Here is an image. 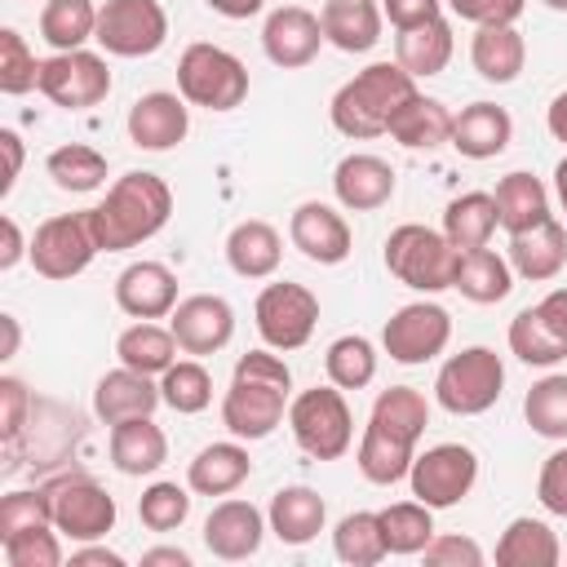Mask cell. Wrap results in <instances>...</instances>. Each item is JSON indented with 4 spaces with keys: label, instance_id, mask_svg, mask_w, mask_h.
<instances>
[{
    "label": "cell",
    "instance_id": "cell-37",
    "mask_svg": "<svg viewBox=\"0 0 567 567\" xmlns=\"http://www.w3.org/2000/svg\"><path fill=\"white\" fill-rule=\"evenodd\" d=\"M177 337L173 328H159L155 319H137L128 323L120 337H115V354L124 368H137L146 377H164L173 363H177Z\"/></svg>",
    "mask_w": 567,
    "mask_h": 567
},
{
    "label": "cell",
    "instance_id": "cell-55",
    "mask_svg": "<svg viewBox=\"0 0 567 567\" xmlns=\"http://www.w3.org/2000/svg\"><path fill=\"white\" fill-rule=\"evenodd\" d=\"M381 13L394 31H408V27L443 18V0H381Z\"/></svg>",
    "mask_w": 567,
    "mask_h": 567
},
{
    "label": "cell",
    "instance_id": "cell-45",
    "mask_svg": "<svg viewBox=\"0 0 567 567\" xmlns=\"http://www.w3.org/2000/svg\"><path fill=\"white\" fill-rule=\"evenodd\" d=\"M381 532L390 554H421L434 540V509L425 501H399L381 509Z\"/></svg>",
    "mask_w": 567,
    "mask_h": 567
},
{
    "label": "cell",
    "instance_id": "cell-38",
    "mask_svg": "<svg viewBox=\"0 0 567 567\" xmlns=\"http://www.w3.org/2000/svg\"><path fill=\"white\" fill-rule=\"evenodd\" d=\"M470 62L487 84H509L527 62V44L518 27H478L470 40Z\"/></svg>",
    "mask_w": 567,
    "mask_h": 567
},
{
    "label": "cell",
    "instance_id": "cell-43",
    "mask_svg": "<svg viewBox=\"0 0 567 567\" xmlns=\"http://www.w3.org/2000/svg\"><path fill=\"white\" fill-rule=\"evenodd\" d=\"M523 416L540 439L567 443V372L540 377L523 399Z\"/></svg>",
    "mask_w": 567,
    "mask_h": 567
},
{
    "label": "cell",
    "instance_id": "cell-39",
    "mask_svg": "<svg viewBox=\"0 0 567 567\" xmlns=\"http://www.w3.org/2000/svg\"><path fill=\"white\" fill-rule=\"evenodd\" d=\"M496 226H501L496 221V199L487 190H465V195L447 199V208H443V235L461 252L487 248L492 235H496Z\"/></svg>",
    "mask_w": 567,
    "mask_h": 567
},
{
    "label": "cell",
    "instance_id": "cell-8",
    "mask_svg": "<svg viewBox=\"0 0 567 567\" xmlns=\"http://www.w3.org/2000/svg\"><path fill=\"white\" fill-rule=\"evenodd\" d=\"M505 390V363L492 346H470L452 359H443L434 377V399L452 416H478L487 412Z\"/></svg>",
    "mask_w": 567,
    "mask_h": 567
},
{
    "label": "cell",
    "instance_id": "cell-26",
    "mask_svg": "<svg viewBox=\"0 0 567 567\" xmlns=\"http://www.w3.org/2000/svg\"><path fill=\"white\" fill-rule=\"evenodd\" d=\"M252 474V461H248V447L244 439H230V443H208L190 456L186 465V487L195 496H230L248 483Z\"/></svg>",
    "mask_w": 567,
    "mask_h": 567
},
{
    "label": "cell",
    "instance_id": "cell-53",
    "mask_svg": "<svg viewBox=\"0 0 567 567\" xmlns=\"http://www.w3.org/2000/svg\"><path fill=\"white\" fill-rule=\"evenodd\" d=\"M421 558L430 563V567H483V549H478V540H470V536H461V532H434V540L421 549Z\"/></svg>",
    "mask_w": 567,
    "mask_h": 567
},
{
    "label": "cell",
    "instance_id": "cell-10",
    "mask_svg": "<svg viewBox=\"0 0 567 567\" xmlns=\"http://www.w3.org/2000/svg\"><path fill=\"white\" fill-rule=\"evenodd\" d=\"M97 252L102 248H97L89 208L84 213H58V217L40 221L31 235V266L44 279H75L89 270V261Z\"/></svg>",
    "mask_w": 567,
    "mask_h": 567
},
{
    "label": "cell",
    "instance_id": "cell-50",
    "mask_svg": "<svg viewBox=\"0 0 567 567\" xmlns=\"http://www.w3.org/2000/svg\"><path fill=\"white\" fill-rule=\"evenodd\" d=\"M0 554L9 567H62V532L53 523L18 532V536L0 540Z\"/></svg>",
    "mask_w": 567,
    "mask_h": 567
},
{
    "label": "cell",
    "instance_id": "cell-57",
    "mask_svg": "<svg viewBox=\"0 0 567 567\" xmlns=\"http://www.w3.org/2000/svg\"><path fill=\"white\" fill-rule=\"evenodd\" d=\"M0 146H4V182H0V195H9L13 190V182H18V173H22V137L13 133V128H0Z\"/></svg>",
    "mask_w": 567,
    "mask_h": 567
},
{
    "label": "cell",
    "instance_id": "cell-63",
    "mask_svg": "<svg viewBox=\"0 0 567 567\" xmlns=\"http://www.w3.org/2000/svg\"><path fill=\"white\" fill-rule=\"evenodd\" d=\"M554 195H558V204H563V213H567V155L554 164Z\"/></svg>",
    "mask_w": 567,
    "mask_h": 567
},
{
    "label": "cell",
    "instance_id": "cell-7",
    "mask_svg": "<svg viewBox=\"0 0 567 567\" xmlns=\"http://www.w3.org/2000/svg\"><path fill=\"white\" fill-rule=\"evenodd\" d=\"M177 93L204 111H235L248 97V66L208 40H195L177 58Z\"/></svg>",
    "mask_w": 567,
    "mask_h": 567
},
{
    "label": "cell",
    "instance_id": "cell-13",
    "mask_svg": "<svg viewBox=\"0 0 567 567\" xmlns=\"http://www.w3.org/2000/svg\"><path fill=\"white\" fill-rule=\"evenodd\" d=\"M93 40L111 58H151L168 40V13L159 0H106Z\"/></svg>",
    "mask_w": 567,
    "mask_h": 567
},
{
    "label": "cell",
    "instance_id": "cell-1",
    "mask_svg": "<svg viewBox=\"0 0 567 567\" xmlns=\"http://www.w3.org/2000/svg\"><path fill=\"white\" fill-rule=\"evenodd\" d=\"M430 425V399L416 385H390L372 399L363 439H359V474L377 487L408 478L416 461V443Z\"/></svg>",
    "mask_w": 567,
    "mask_h": 567
},
{
    "label": "cell",
    "instance_id": "cell-35",
    "mask_svg": "<svg viewBox=\"0 0 567 567\" xmlns=\"http://www.w3.org/2000/svg\"><path fill=\"white\" fill-rule=\"evenodd\" d=\"M394 62L416 80L439 75L452 62V27H447V18H434V22L399 31L394 35Z\"/></svg>",
    "mask_w": 567,
    "mask_h": 567
},
{
    "label": "cell",
    "instance_id": "cell-14",
    "mask_svg": "<svg viewBox=\"0 0 567 567\" xmlns=\"http://www.w3.org/2000/svg\"><path fill=\"white\" fill-rule=\"evenodd\" d=\"M452 341V315L439 301H408L399 306L385 328H381V346L394 363H430L447 350Z\"/></svg>",
    "mask_w": 567,
    "mask_h": 567
},
{
    "label": "cell",
    "instance_id": "cell-27",
    "mask_svg": "<svg viewBox=\"0 0 567 567\" xmlns=\"http://www.w3.org/2000/svg\"><path fill=\"white\" fill-rule=\"evenodd\" d=\"M111 465L124 474V478H142V474H155L164 461H168V439L164 430L155 425V416H128L120 425H111Z\"/></svg>",
    "mask_w": 567,
    "mask_h": 567
},
{
    "label": "cell",
    "instance_id": "cell-49",
    "mask_svg": "<svg viewBox=\"0 0 567 567\" xmlns=\"http://www.w3.org/2000/svg\"><path fill=\"white\" fill-rule=\"evenodd\" d=\"M53 509H49V492L44 487H13L0 496V540L31 532V527H49Z\"/></svg>",
    "mask_w": 567,
    "mask_h": 567
},
{
    "label": "cell",
    "instance_id": "cell-29",
    "mask_svg": "<svg viewBox=\"0 0 567 567\" xmlns=\"http://www.w3.org/2000/svg\"><path fill=\"white\" fill-rule=\"evenodd\" d=\"M266 523H270L275 540H284V545H310L323 532V523H328V505H323V496L315 487L292 483V487H279L270 496Z\"/></svg>",
    "mask_w": 567,
    "mask_h": 567
},
{
    "label": "cell",
    "instance_id": "cell-64",
    "mask_svg": "<svg viewBox=\"0 0 567 567\" xmlns=\"http://www.w3.org/2000/svg\"><path fill=\"white\" fill-rule=\"evenodd\" d=\"M545 4H549V9H558V13L567 9V0H545Z\"/></svg>",
    "mask_w": 567,
    "mask_h": 567
},
{
    "label": "cell",
    "instance_id": "cell-32",
    "mask_svg": "<svg viewBox=\"0 0 567 567\" xmlns=\"http://www.w3.org/2000/svg\"><path fill=\"white\" fill-rule=\"evenodd\" d=\"M492 199H496V221H501L505 235H523V230L549 221V190L536 173H523V168L505 173L496 182Z\"/></svg>",
    "mask_w": 567,
    "mask_h": 567
},
{
    "label": "cell",
    "instance_id": "cell-3",
    "mask_svg": "<svg viewBox=\"0 0 567 567\" xmlns=\"http://www.w3.org/2000/svg\"><path fill=\"white\" fill-rule=\"evenodd\" d=\"M93 217V235H97V248L102 252H124V248H137L146 239H155L168 217H173V190L159 173H146V168H133L124 177L111 182L106 199L89 208Z\"/></svg>",
    "mask_w": 567,
    "mask_h": 567
},
{
    "label": "cell",
    "instance_id": "cell-46",
    "mask_svg": "<svg viewBox=\"0 0 567 567\" xmlns=\"http://www.w3.org/2000/svg\"><path fill=\"white\" fill-rule=\"evenodd\" d=\"M159 394H164V403H168L173 412L195 416V412H204V408L213 403V377H208V368H204L199 359H177V363L159 377Z\"/></svg>",
    "mask_w": 567,
    "mask_h": 567
},
{
    "label": "cell",
    "instance_id": "cell-4",
    "mask_svg": "<svg viewBox=\"0 0 567 567\" xmlns=\"http://www.w3.org/2000/svg\"><path fill=\"white\" fill-rule=\"evenodd\" d=\"M416 93V75H408L399 62H372L359 75H350L337 93H332V128L341 137H381L390 133V120L412 102Z\"/></svg>",
    "mask_w": 567,
    "mask_h": 567
},
{
    "label": "cell",
    "instance_id": "cell-5",
    "mask_svg": "<svg viewBox=\"0 0 567 567\" xmlns=\"http://www.w3.org/2000/svg\"><path fill=\"white\" fill-rule=\"evenodd\" d=\"M385 270L416 288V292H443L456 284V266H461V248H452V239L443 230H430L421 221H403L385 235Z\"/></svg>",
    "mask_w": 567,
    "mask_h": 567
},
{
    "label": "cell",
    "instance_id": "cell-41",
    "mask_svg": "<svg viewBox=\"0 0 567 567\" xmlns=\"http://www.w3.org/2000/svg\"><path fill=\"white\" fill-rule=\"evenodd\" d=\"M40 35H44V44L53 53L84 49V40L97 35V4L93 0H44Z\"/></svg>",
    "mask_w": 567,
    "mask_h": 567
},
{
    "label": "cell",
    "instance_id": "cell-6",
    "mask_svg": "<svg viewBox=\"0 0 567 567\" xmlns=\"http://www.w3.org/2000/svg\"><path fill=\"white\" fill-rule=\"evenodd\" d=\"M288 430L297 439V447L315 461H341L354 443V416L346 403L341 385H310L301 394H292L288 403Z\"/></svg>",
    "mask_w": 567,
    "mask_h": 567
},
{
    "label": "cell",
    "instance_id": "cell-54",
    "mask_svg": "<svg viewBox=\"0 0 567 567\" xmlns=\"http://www.w3.org/2000/svg\"><path fill=\"white\" fill-rule=\"evenodd\" d=\"M443 4L474 27H514L527 9V0H443Z\"/></svg>",
    "mask_w": 567,
    "mask_h": 567
},
{
    "label": "cell",
    "instance_id": "cell-47",
    "mask_svg": "<svg viewBox=\"0 0 567 567\" xmlns=\"http://www.w3.org/2000/svg\"><path fill=\"white\" fill-rule=\"evenodd\" d=\"M31 89H40V58L13 27H0V93L22 97Z\"/></svg>",
    "mask_w": 567,
    "mask_h": 567
},
{
    "label": "cell",
    "instance_id": "cell-21",
    "mask_svg": "<svg viewBox=\"0 0 567 567\" xmlns=\"http://www.w3.org/2000/svg\"><path fill=\"white\" fill-rule=\"evenodd\" d=\"M115 306L128 319H168L177 306V275L164 261H128L115 275Z\"/></svg>",
    "mask_w": 567,
    "mask_h": 567
},
{
    "label": "cell",
    "instance_id": "cell-51",
    "mask_svg": "<svg viewBox=\"0 0 567 567\" xmlns=\"http://www.w3.org/2000/svg\"><path fill=\"white\" fill-rule=\"evenodd\" d=\"M27 412H31V394L18 377H0V439H4V470H13L18 461V443H22V430H27Z\"/></svg>",
    "mask_w": 567,
    "mask_h": 567
},
{
    "label": "cell",
    "instance_id": "cell-36",
    "mask_svg": "<svg viewBox=\"0 0 567 567\" xmlns=\"http://www.w3.org/2000/svg\"><path fill=\"white\" fill-rule=\"evenodd\" d=\"M465 301L474 306H496L514 292V266L509 257L492 252V248H474V252H461V266H456V284H452Z\"/></svg>",
    "mask_w": 567,
    "mask_h": 567
},
{
    "label": "cell",
    "instance_id": "cell-42",
    "mask_svg": "<svg viewBox=\"0 0 567 567\" xmlns=\"http://www.w3.org/2000/svg\"><path fill=\"white\" fill-rule=\"evenodd\" d=\"M44 173L53 177L58 190H71V195H89L106 182V155L84 146V142H66L58 151H49L44 159Z\"/></svg>",
    "mask_w": 567,
    "mask_h": 567
},
{
    "label": "cell",
    "instance_id": "cell-24",
    "mask_svg": "<svg viewBox=\"0 0 567 567\" xmlns=\"http://www.w3.org/2000/svg\"><path fill=\"white\" fill-rule=\"evenodd\" d=\"M332 195L350 213H372V208L390 204V195H394V168H390V159L368 155V151L346 155L332 168Z\"/></svg>",
    "mask_w": 567,
    "mask_h": 567
},
{
    "label": "cell",
    "instance_id": "cell-44",
    "mask_svg": "<svg viewBox=\"0 0 567 567\" xmlns=\"http://www.w3.org/2000/svg\"><path fill=\"white\" fill-rule=\"evenodd\" d=\"M323 368H328V381H332V385H341V390H363V385H372V377H377V346H372L368 337H359V332H346V337H337V341L328 346Z\"/></svg>",
    "mask_w": 567,
    "mask_h": 567
},
{
    "label": "cell",
    "instance_id": "cell-30",
    "mask_svg": "<svg viewBox=\"0 0 567 567\" xmlns=\"http://www.w3.org/2000/svg\"><path fill=\"white\" fill-rule=\"evenodd\" d=\"M381 22H385V13L377 0H328L319 9L323 40L341 53H368L381 40Z\"/></svg>",
    "mask_w": 567,
    "mask_h": 567
},
{
    "label": "cell",
    "instance_id": "cell-16",
    "mask_svg": "<svg viewBox=\"0 0 567 567\" xmlns=\"http://www.w3.org/2000/svg\"><path fill=\"white\" fill-rule=\"evenodd\" d=\"M40 93L62 111H89L111 93V66L89 49L53 53L40 62Z\"/></svg>",
    "mask_w": 567,
    "mask_h": 567
},
{
    "label": "cell",
    "instance_id": "cell-60",
    "mask_svg": "<svg viewBox=\"0 0 567 567\" xmlns=\"http://www.w3.org/2000/svg\"><path fill=\"white\" fill-rule=\"evenodd\" d=\"M142 567H190V554L177 545H155L142 554Z\"/></svg>",
    "mask_w": 567,
    "mask_h": 567
},
{
    "label": "cell",
    "instance_id": "cell-31",
    "mask_svg": "<svg viewBox=\"0 0 567 567\" xmlns=\"http://www.w3.org/2000/svg\"><path fill=\"white\" fill-rule=\"evenodd\" d=\"M279 257H284V239L270 221L261 217H248V221H235L230 235H226V261L239 279H270L279 270Z\"/></svg>",
    "mask_w": 567,
    "mask_h": 567
},
{
    "label": "cell",
    "instance_id": "cell-61",
    "mask_svg": "<svg viewBox=\"0 0 567 567\" xmlns=\"http://www.w3.org/2000/svg\"><path fill=\"white\" fill-rule=\"evenodd\" d=\"M545 128H549V137H554V142H563V146H567V89L545 106Z\"/></svg>",
    "mask_w": 567,
    "mask_h": 567
},
{
    "label": "cell",
    "instance_id": "cell-17",
    "mask_svg": "<svg viewBox=\"0 0 567 567\" xmlns=\"http://www.w3.org/2000/svg\"><path fill=\"white\" fill-rule=\"evenodd\" d=\"M168 328H173L182 354L204 359V354H217V350L230 346V337H235V310L217 292H195V297H182L173 306Z\"/></svg>",
    "mask_w": 567,
    "mask_h": 567
},
{
    "label": "cell",
    "instance_id": "cell-15",
    "mask_svg": "<svg viewBox=\"0 0 567 567\" xmlns=\"http://www.w3.org/2000/svg\"><path fill=\"white\" fill-rule=\"evenodd\" d=\"M509 350L527 368H554L567 359V288H549L536 306L509 319Z\"/></svg>",
    "mask_w": 567,
    "mask_h": 567
},
{
    "label": "cell",
    "instance_id": "cell-33",
    "mask_svg": "<svg viewBox=\"0 0 567 567\" xmlns=\"http://www.w3.org/2000/svg\"><path fill=\"white\" fill-rule=\"evenodd\" d=\"M452 111L439 97H425L421 89L412 93V102L390 120V137L408 151H439L443 142H452Z\"/></svg>",
    "mask_w": 567,
    "mask_h": 567
},
{
    "label": "cell",
    "instance_id": "cell-48",
    "mask_svg": "<svg viewBox=\"0 0 567 567\" xmlns=\"http://www.w3.org/2000/svg\"><path fill=\"white\" fill-rule=\"evenodd\" d=\"M137 518H142V527H151V532H177V527L190 518V492L159 478V483H151V487L137 496Z\"/></svg>",
    "mask_w": 567,
    "mask_h": 567
},
{
    "label": "cell",
    "instance_id": "cell-58",
    "mask_svg": "<svg viewBox=\"0 0 567 567\" xmlns=\"http://www.w3.org/2000/svg\"><path fill=\"white\" fill-rule=\"evenodd\" d=\"M71 567H124V554H115V549H106V545L84 540L80 549H71Z\"/></svg>",
    "mask_w": 567,
    "mask_h": 567
},
{
    "label": "cell",
    "instance_id": "cell-23",
    "mask_svg": "<svg viewBox=\"0 0 567 567\" xmlns=\"http://www.w3.org/2000/svg\"><path fill=\"white\" fill-rule=\"evenodd\" d=\"M190 133V111L182 93H142L128 106V142L142 151H173Z\"/></svg>",
    "mask_w": 567,
    "mask_h": 567
},
{
    "label": "cell",
    "instance_id": "cell-34",
    "mask_svg": "<svg viewBox=\"0 0 567 567\" xmlns=\"http://www.w3.org/2000/svg\"><path fill=\"white\" fill-rule=\"evenodd\" d=\"M563 545L545 518H509V527L496 540V563L501 567H558Z\"/></svg>",
    "mask_w": 567,
    "mask_h": 567
},
{
    "label": "cell",
    "instance_id": "cell-19",
    "mask_svg": "<svg viewBox=\"0 0 567 567\" xmlns=\"http://www.w3.org/2000/svg\"><path fill=\"white\" fill-rule=\"evenodd\" d=\"M266 532H270L266 514H261L252 501H239V496L217 501V505L208 509V518H204V545H208V554L221 558V563L252 558V554L261 549Z\"/></svg>",
    "mask_w": 567,
    "mask_h": 567
},
{
    "label": "cell",
    "instance_id": "cell-62",
    "mask_svg": "<svg viewBox=\"0 0 567 567\" xmlns=\"http://www.w3.org/2000/svg\"><path fill=\"white\" fill-rule=\"evenodd\" d=\"M0 328H4V350H0V359H13V354H18V341H22L18 319H13V315H0Z\"/></svg>",
    "mask_w": 567,
    "mask_h": 567
},
{
    "label": "cell",
    "instance_id": "cell-59",
    "mask_svg": "<svg viewBox=\"0 0 567 567\" xmlns=\"http://www.w3.org/2000/svg\"><path fill=\"white\" fill-rule=\"evenodd\" d=\"M213 13H221V18H230V22H244V18H252V13H261L266 9V0H204Z\"/></svg>",
    "mask_w": 567,
    "mask_h": 567
},
{
    "label": "cell",
    "instance_id": "cell-56",
    "mask_svg": "<svg viewBox=\"0 0 567 567\" xmlns=\"http://www.w3.org/2000/svg\"><path fill=\"white\" fill-rule=\"evenodd\" d=\"M0 230H4V248H0V270H13L22 257H31V244H22V230L13 217H0Z\"/></svg>",
    "mask_w": 567,
    "mask_h": 567
},
{
    "label": "cell",
    "instance_id": "cell-20",
    "mask_svg": "<svg viewBox=\"0 0 567 567\" xmlns=\"http://www.w3.org/2000/svg\"><path fill=\"white\" fill-rule=\"evenodd\" d=\"M319 44H323V27L319 13H310L306 4H279L261 22V49L284 71L310 66L319 58Z\"/></svg>",
    "mask_w": 567,
    "mask_h": 567
},
{
    "label": "cell",
    "instance_id": "cell-28",
    "mask_svg": "<svg viewBox=\"0 0 567 567\" xmlns=\"http://www.w3.org/2000/svg\"><path fill=\"white\" fill-rule=\"evenodd\" d=\"M509 266L527 284H549L567 266V230L549 217L523 235H509Z\"/></svg>",
    "mask_w": 567,
    "mask_h": 567
},
{
    "label": "cell",
    "instance_id": "cell-52",
    "mask_svg": "<svg viewBox=\"0 0 567 567\" xmlns=\"http://www.w3.org/2000/svg\"><path fill=\"white\" fill-rule=\"evenodd\" d=\"M536 501L554 514V518H567V443L554 447L536 474Z\"/></svg>",
    "mask_w": 567,
    "mask_h": 567
},
{
    "label": "cell",
    "instance_id": "cell-25",
    "mask_svg": "<svg viewBox=\"0 0 567 567\" xmlns=\"http://www.w3.org/2000/svg\"><path fill=\"white\" fill-rule=\"evenodd\" d=\"M514 137V120L496 102H470L452 120V151L465 159H496Z\"/></svg>",
    "mask_w": 567,
    "mask_h": 567
},
{
    "label": "cell",
    "instance_id": "cell-9",
    "mask_svg": "<svg viewBox=\"0 0 567 567\" xmlns=\"http://www.w3.org/2000/svg\"><path fill=\"white\" fill-rule=\"evenodd\" d=\"M44 492H49L53 527L66 540L84 545V540H102L106 532H115V514L120 509H115V496L97 478H89V474H62Z\"/></svg>",
    "mask_w": 567,
    "mask_h": 567
},
{
    "label": "cell",
    "instance_id": "cell-11",
    "mask_svg": "<svg viewBox=\"0 0 567 567\" xmlns=\"http://www.w3.org/2000/svg\"><path fill=\"white\" fill-rule=\"evenodd\" d=\"M252 319H257V337L288 354V350H301L310 337H315V323H319V297L306 288V284H266L257 292V306H252Z\"/></svg>",
    "mask_w": 567,
    "mask_h": 567
},
{
    "label": "cell",
    "instance_id": "cell-18",
    "mask_svg": "<svg viewBox=\"0 0 567 567\" xmlns=\"http://www.w3.org/2000/svg\"><path fill=\"white\" fill-rule=\"evenodd\" d=\"M288 239L306 261H319V266H341L350 257V248H354L350 221L323 199H306V204L292 208Z\"/></svg>",
    "mask_w": 567,
    "mask_h": 567
},
{
    "label": "cell",
    "instance_id": "cell-12",
    "mask_svg": "<svg viewBox=\"0 0 567 567\" xmlns=\"http://www.w3.org/2000/svg\"><path fill=\"white\" fill-rule=\"evenodd\" d=\"M478 483V456L465 443H434L425 447L412 470H408V487L416 501H425L430 509H452L461 505Z\"/></svg>",
    "mask_w": 567,
    "mask_h": 567
},
{
    "label": "cell",
    "instance_id": "cell-2",
    "mask_svg": "<svg viewBox=\"0 0 567 567\" xmlns=\"http://www.w3.org/2000/svg\"><path fill=\"white\" fill-rule=\"evenodd\" d=\"M288 403H292V368L270 346L248 350V354H239V363L230 372V385L221 399V425L235 439L257 443L284 425Z\"/></svg>",
    "mask_w": 567,
    "mask_h": 567
},
{
    "label": "cell",
    "instance_id": "cell-22",
    "mask_svg": "<svg viewBox=\"0 0 567 567\" xmlns=\"http://www.w3.org/2000/svg\"><path fill=\"white\" fill-rule=\"evenodd\" d=\"M159 403H164L159 381L137 372V368H124V363L102 372L97 385H93V416L102 425H120L128 416H155Z\"/></svg>",
    "mask_w": 567,
    "mask_h": 567
},
{
    "label": "cell",
    "instance_id": "cell-40",
    "mask_svg": "<svg viewBox=\"0 0 567 567\" xmlns=\"http://www.w3.org/2000/svg\"><path fill=\"white\" fill-rule=\"evenodd\" d=\"M332 554L346 567H377L390 554L385 532H381V509H354V514H346L332 527Z\"/></svg>",
    "mask_w": 567,
    "mask_h": 567
}]
</instances>
